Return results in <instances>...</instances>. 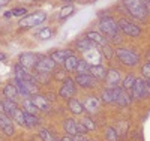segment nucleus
<instances>
[{"label":"nucleus","instance_id":"37998d69","mask_svg":"<svg viewBox=\"0 0 150 141\" xmlns=\"http://www.w3.org/2000/svg\"><path fill=\"white\" fill-rule=\"evenodd\" d=\"M146 95H150V78L146 80Z\"/></svg>","mask_w":150,"mask_h":141},{"label":"nucleus","instance_id":"412c9836","mask_svg":"<svg viewBox=\"0 0 150 141\" xmlns=\"http://www.w3.org/2000/svg\"><path fill=\"white\" fill-rule=\"evenodd\" d=\"M84 108L89 113H96L98 108H99V101L96 98H93V96H89L86 99V102H84Z\"/></svg>","mask_w":150,"mask_h":141},{"label":"nucleus","instance_id":"ea45409f","mask_svg":"<svg viewBox=\"0 0 150 141\" xmlns=\"http://www.w3.org/2000/svg\"><path fill=\"white\" fill-rule=\"evenodd\" d=\"M12 14H14L15 17H24L27 14V9L26 8H15L14 11H12Z\"/></svg>","mask_w":150,"mask_h":141},{"label":"nucleus","instance_id":"7c9ffc66","mask_svg":"<svg viewBox=\"0 0 150 141\" xmlns=\"http://www.w3.org/2000/svg\"><path fill=\"white\" fill-rule=\"evenodd\" d=\"M15 87H17V90H18V93H20L21 96H24V98H29V96H30L29 90L26 89V86H24V83H23L21 80H17V78H15Z\"/></svg>","mask_w":150,"mask_h":141},{"label":"nucleus","instance_id":"de8ad7c7","mask_svg":"<svg viewBox=\"0 0 150 141\" xmlns=\"http://www.w3.org/2000/svg\"><path fill=\"white\" fill-rule=\"evenodd\" d=\"M12 15H14V14H12V12H11V11H8V12H5V17H6V18H11Z\"/></svg>","mask_w":150,"mask_h":141},{"label":"nucleus","instance_id":"e433bc0d","mask_svg":"<svg viewBox=\"0 0 150 141\" xmlns=\"http://www.w3.org/2000/svg\"><path fill=\"white\" fill-rule=\"evenodd\" d=\"M33 80H35V81H39V83H42V84H45V83H48L50 77H48V74H39V72H36V75H33Z\"/></svg>","mask_w":150,"mask_h":141},{"label":"nucleus","instance_id":"49530a36","mask_svg":"<svg viewBox=\"0 0 150 141\" xmlns=\"http://www.w3.org/2000/svg\"><path fill=\"white\" fill-rule=\"evenodd\" d=\"M11 2V0H0V8H2V6H5V5H8Z\"/></svg>","mask_w":150,"mask_h":141},{"label":"nucleus","instance_id":"7ed1b4c3","mask_svg":"<svg viewBox=\"0 0 150 141\" xmlns=\"http://www.w3.org/2000/svg\"><path fill=\"white\" fill-rule=\"evenodd\" d=\"M45 20H47V15L44 12H35V14L24 17L20 21V27L21 29H32V27H36V26L42 24Z\"/></svg>","mask_w":150,"mask_h":141},{"label":"nucleus","instance_id":"2f4dec72","mask_svg":"<svg viewBox=\"0 0 150 141\" xmlns=\"http://www.w3.org/2000/svg\"><path fill=\"white\" fill-rule=\"evenodd\" d=\"M105 138H107V141H119V134L114 128H107L105 129Z\"/></svg>","mask_w":150,"mask_h":141},{"label":"nucleus","instance_id":"c756f323","mask_svg":"<svg viewBox=\"0 0 150 141\" xmlns=\"http://www.w3.org/2000/svg\"><path fill=\"white\" fill-rule=\"evenodd\" d=\"M135 77L134 75H126V77H125V80H123V83H122V86H123V90H129V89H131V90H132V87H134V84H135Z\"/></svg>","mask_w":150,"mask_h":141},{"label":"nucleus","instance_id":"09e8293b","mask_svg":"<svg viewBox=\"0 0 150 141\" xmlns=\"http://www.w3.org/2000/svg\"><path fill=\"white\" fill-rule=\"evenodd\" d=\"M0 113H3V102L0 101Z\"/></svg>","mask_w":150,"mask_h":141},{"label":"nucleus","instance_id":"58836bf2","mask_svg":"<svg viewBox=\"0 0 150 141\" xmlns=\"http://www.w3.org/2000/svg\"><path fill=\"white\" fill-rule=\"evenodd\" d=\"M141 75L144 77V78H147V80L150 78V62H147L146 65L141 68Z\"/></svg>","mask_w":150,"mask_h":141},{"label":"nucleus","instance_id":"4be33fe9","mask_svg":"<svg viewBox=\"0 0 150 141\" xmlns=\"http://www.w3.org/2000/svg\"><path fill=\"white\" fill-rule=\"evenodd\" d=\"M65 71L66 72H72V71H75L77 69V65H78V59H77V56H74V54H71L69 57H66V60H65Z\"/></svg>","mask_w":150,"mask_h":141},{"label":"nucleus","instance_id":"ddd939ff","mask_svg":"<svg viewBox=\"0 0 150 141\" xmlns=\"http://www.w3.org/2000/svg\"><path fill=\"white\" fill-rule=\"evenodd\" d=\"M105 80H107V84H108V87H110V89L117 87V86H119V83H120V74H119V71L110 68V69H108V72H107Z\"/></svg>","mask_w":150,"mask_h":141},{"label":"nucleus","instance_id":"f257e3e1","mask_svg":"<svg viewBox=\"0 0 150 141\" xmlns=\"http://www.w3.org/2000/svg\"><path fill=\"white\" fill-rule=\"evenodd\" d=\"M123 5L126 8V11L138 20H146L147 17V9L144 6L143 0H123Z\"/></svg>","mask_w":150,"mask_h":141},{"label":"nucleus","instance_id":"473e14b6","mask_svg":"<svg viewBox=\"0 0 150 141\" xmlns=\"http://www.w3.org/2000/svg\"><path fill=\"white\" fill-rule=\"evenodd\" d=\"M39 137H41V140H42V141H62V140L54 138L51 134H50V131H48V129H45V128L39 129Z\"/></svg>","mask_w":150,"mask_h":141},{"label":"nucleus","instance_id":"603ef678","mask_svg":"<svg viewBox=\"0 0 150 141\" xmlns=\"http://www.w3.org/2000/svg\"><path fill=\"white\" fill-rule=\"evenodd\" d=\"M86 141H93V140H86Z\"/></svg>","mask_w":150,"mask_h":141},{"label":"nucleus","instance_id":"a19ab883","mask_svg":"<svg viewBox=\"0 0 150 141\" xmlns=\"http://www.w3.org/2000/svg\"><path fill=\"white\" fill-rule=\"evenodd\" d=\"M102 50H104V54H105L107 59H111V57H112V50L110 48L108 44H104V45H102Z\"/></svg>","mask_w":150,"mask_h":141},{"label":"nucleus","instance_id":"dca6fc26","mask_svg":"<svg viewBox=\"0 0 150 141\" xmlns=\"http://www.w3.org/2000/svg\"><path fill=\"white\" fill-rule=\"evenodd\" d=\"M68 108H69L74 114H81V113L86 110V108H84V104H81L78 99H74V98L68 99Z\"/></svg>","mask_w":150,"mask_h":141},{"label":"nucleus","instance_id":"72a5a7b5","mask_svg":"<svg viewBox=\"0 0 150 141\" xmlns=\"http://www.w3.org/2000/svg\"><path fill=\"white\" fill-rule=\"evenodd\" d=\"M12 117H14V120H15L18 125L26 126V120H24V111H21L20 108H17V110H15V113L12 114Z\"/></svg>","mask_w":150,"mask_h":141},{"label":"nucleus","instance_id":"9d476101","mask_svg":"<svg viewBox=\"0 0 150 141\" xmlns=\"http://www.w3.org/2000/svg\"><path fill=\"white\" fill-rule=\"evenodd\" d=\"M75 83H77L80 87H84V89H92L95 87L96 84V78L90 74H86V75H77L75 78Z\"/></svg>","mask_w":150,"mask_h":141},{"label":"nucleus","instance_id":"8fccbe9b","mask_svg":"<svg viewBox=\"0 0 150 141\" xmlns=\"http://www.w3.org/2000/svg\"><path fill=\"white\" fill-rule=\"evenodd\" d=\"M5 59H6V56L3 53H0V60H5Z\"/></svg>","mask_w":150,"mask_h":141},{"label":"nucleus","instance_id":"4c0bfd02","mask_svg":"<svg viewBox=\"0 0 150 141\" xmlns=\"http://www.w3.org/2000/svg\"><path fill=\"white\" fill-rule=\"evenodd\" d=\"M24 108H26L24 111H27V113H30V114H35L36 110H38V108L33 105V102H32L30 99H26V101H24Z\"/></svg>","mask_w":150,"mask_h":141},{"label":"nucleus","instance_id":"b1692460","mask_svg":"<svg viewBox=\"0 0 150 141\" xmlns=\"http://www.w3.org/2000/svg\"><path fill=\"white\" fill-rule=\"evenodd\" d=\"M90 65H89V62H86V60H78V65H77V75H86V74H90Z\"/></svg>","mask_w":150,"mask_h":141},{"label":"nucleus","instance_id":"aec40b11","mask_svg":"<svg viewBox=\"0 0 150 141\" xmlns=\"http://www.w3.org/2000/svg\"><path fill=\"white\" fill-rule=\"evenodd\" d=\"M3 93H5L6 99H11V101H15L17 96L20 95L18 90H17V87H15V84H8V86H5V87H3Z\"/></svg>","mask_w":150,"mask_h":141},{"label":"nucleus","instance_id":"a18cd8bd","mask_svg":"<svg viewBox=\"0 0 150 141\" xmlns=\"http://www.w3.org/2000/svg\"><path fill=\"white\" fill-rule=\"evenodd\" d=\"M62 141H75V140H74V137H71V135H66V137H63V138H62Z\"/></svg>","mask_w":150,"mask_h":141},{"label":"nucleus","instance_id":"6ab92c4d","mask_svg":"<svg viewBox=\"0 0 150 141\" xmlns=\"http://www.w3.org/2000/svg\"><path fill=\"white\" fill-rule=\"evenodd\" d=\"M72 53L69 50H59V51H54V53L50 56L56 63H65V60H66V57H69Z\"/></svg>","mask_w":150,"mask_h":141},{"label":"nucleus","instance_id":"3c124183","mask_svg":"<svg viewBox=\"0 0 150 141\" xmlns=\"http://www.w3.org/2000/svg\"><path fill=\"white\" fill-rule=\"evenodd\" d=\"M65 2H74V0H65Z\"/></svg>","mask_w":150,"mask_h":141},{"label":"nucleus","instance_id":"1a4fd4ad","mask_svg":"<svg viewBox=\"0 0 150 141\" xmlns=\"http://www.w3.org/2000/svg\"><path fill=\"white\" fill-rule=\"evenodd\" d=\"M41 56H35L32 53H23L20 56V65L24 66L26 69H30V68H35L36 66V63L38 60H39Z\"/></svg>","mask_w":150,"mask_h":141},{"label":"nucleus","instance_id":"cd10ccee","mask_svg":"<svg viewBox=\"0 0 150 141\" xmlns=\"http://www.w3.org/2000/svg\"><path fill=\"white\" fill-rule=\"evenodd\" d=\"M101 99L105 104H114V96H112V89H104L101 93Z\"/></svg>","mask_w":150,"mask_h":141},{"label":"nucleus","instance_id":"c9c22d12","mask_svg":"<svg viewBox=\"0 0 150 141\" xmlns=\"http://www.w3.org/2000/svg\"><path fill=\"white\" fill-rule=\"evenodd\" d=\"M81 123L84 125V128H86L87 131H95V129H96V125H95L93 120H90L89 117H84V119L81 120Z\"/></svg>","mask_w":150,"mask_h":141},{"label":"nucleus","instance_id":"39448f33","mask_svg":"<svg viewBox=\"0 0 150 141\" xmlns=\"http://www.w3.org/2000/svg\"><path fill=\"white\" fill-rule=\"evenodd\" d=\"M119 29L126 35V36H131V38H137V36H140L141 35V29L138 27V26H135V24H132V23H129L128 20H125V18H122V20H119Z\"/></svg>","mask_w":150,"mask_h":141},{"label":"nucleus","instance_id":"a211bd4d","mask_svg":"<svg viewBox=\"0 0 150 141\" xmlns=\"http://www.w3.org/2000/svg\"><path fill=\"white\" fill-rule=\"evenodd\" d=\"M75 47H77V48L81 51V53H86V51H89V50L95 48L96 44L92 42L90 39H87V38H84V39H78L77 42H75Z\"/></svg>","mask_w":150,"mask_h":141},{"label":"nucleus","instance_id":"423d86ee","mask_svg":"<svg viewBox=\"0 0 150 141\" xmlns=\"http://www.w3.org/2000/svg\"><path fill=\"white\" fill-rule=\"evenodd\" d=\"M54 68H56V62L51 57H42L41 56L36 63V66H35V71L39 74H50L54 71Z\"/></svg>","mask_w":150,"mask_h":141},{"label":"nucleus","instance_id":"c03bdc74","mask_svg":"<svg viewBox=\"0 0 150 141\" xmlns=\"http://www.w3.org/2000/svg\"><path fill=\"white\" fill-rule=\"evenodd\" d=\"M74 140H75V141H86V138H84L83 135H75Z\"/></svg>","mask_w":150,"mask_h":141},{"label":"nucleus","instance_id":"0eeeda50","mask_svg":"<svg viewBox=\"0 0 150 141\" xmlns=\"http://www.w3.org/2000/svg\"><path fill=\"white\" fill-rule=\"evenodd\" d=\"M75 80L72 78H65L63 80V86L60 87L59 90V96L63 98V99H71L75 95Z\"/></svg>","mask_w":150,"mask_h":141},{"label":"nucleus","instance_id":"2eb2a0df","mask_svg":"<svg viewBox=\"0 0 150 141\" xmlns=\"http://www.w3.org/2000/svg\"><path fill=\"white\" fill-rule=\"evenodd\" d=\"M107 72H108V69L104 68L102 65H93L90 68V75H93L96 80H105Z\"/></svg>","mask_w":150,"mask_h":141},{"label":"nucleus","instance_id":"9b49d317","mask_svg":"<svg viewBox=\"0 0 150 141\" xmlns=\"http://www.w3.org/2000/svg\"><path fill=\"white\" fill-rule=\"evenodd\" d=\"M132 96L135 99H141L146 96V80H143V78L135 80V84L132 87Z\"/></svg>","mask_w":150,"mask_h":141},{"label":"nucleus","instance_id":"c85d7f7f","mask_svg":"<svg viewBox=\"0 0 150 141\" xmlns=\"http://www.w3.org/2000/svg\"><path fill=\"white\" fill-rule=\"evenodd\" d=\"M24 120H26L27 128H33V126H36L38 123H39V120H38V117L35 116V114H30L27 111H24Z\"/></svg>","mask_w":150,"mask_h":141},{"label":"nucleus","instance_id":"79ce46f5","mask_svg":"<svg viewBox=\"0 0 150 141\" xmlns=\"http://www.w3.org/2000/svg\"><path fill=\"white\" fill-rule=\"evenodd\" d=\"M77 126H78V132H80V134H86V132H87V129L84 128L83 123H77Z\"/></svg>","mask_w":150,"mask_h":141},{"label":"nucleus","instance_id":"bb28decb","mask_svg":"<svg viewBox=\"0 0 150 141\" xmlns=\"http://www.w3.org/2000/svg\"><path fill=\"white\" fill-rule=\"evenodd\" d=\"M116 104L119 105V107H128L129 104H131V98L125 93L123 90L119 93V96H117V99H116Z\"/></svg>","mask_w":150,"mask_h":141},{"label":"nucleus","instance_id":"f704fd0d","mask_svg":"<svg viewBox=\"0 0 150 141\" xmlns=\"http://www.w3.org/2000/svg\"><path fill=\"white\" fill-rule=\"evenodd\" d=\"M51 36H53L51 29H48V27H45V29H42V30L38 32V38H39V39H50Z\"/></svg>","mask_w":150,"mask_h":141},{"label":"nucleus","instance_id":"f3484780","mask_svg":"<svg viewBox=\"0 0 150 141\" xmlns=\"http://www.w3.org/2000/svg\"><path fill=\"white\" fill-rule=\"evenodd\" d=\"M84 57H86L84 59L86 62H93V65H101V63H99V62H101V54L96 51V47L89 50V51H86Z\"/></svg>","mask_w":150,"mask_h":141},{"label":"nucleus","instance_id":"4468645a","mask_svg":"<svg viewBox=\"0 0 150 141\" xmlns=\"http://www.w3.org/2000/svg\"><path fill=\"white\" fill-rule=\"evenodd\" d=\"M63 129L66 132V135H71V137H75V135H78V126L77 123H75L72 119H66L63 120Z\"/></svg>","mask_w":150,"mask_h":141},{"label":"nucleus","instance_id":"6e6552de","mask_svg":"<svg viewBox=\"0 0 150 141\" xmlns=\"http://www.w3.org/2000/svg\"><path fill=\"white\" fill-rule=\"evenodd\" d=\"M30 101L33 102V105L39 110V111H50V108H51V105H50V101H48L45 96L39 95V93L32 95V96H30Z\"/></svg>","mask_w":150,"mask_h":141},{"label":"nucleus","instance_id":"f8f14e48","mask_svg":"<svg viewBox=\"0 0 150 141\" xmlns=\"http://www.w3.org/2000/svg\"><path fill=\"white\" fill-rule=\"evenodd\" d=\"M0 129H2L6 135H12L14 134V126H12V122L9 119L8 114L0 113Z\"/></svg>","mask_w":150,"mask_h":141},{"label":"nucleus","instance_id":"5701e85b","mask_svg":"<svg viewBox=\"0 0 150 141\" xmlns=\"http://www.w3.org/2000/svg\"><path fill=\"white\" fill-rule=\"evenodd\" d=\"M17 110V104H15V101H11V99H6L3 102V113L8 114L9 117H12V114L15 113Z\"/></svg>","mask_w":150,"mask_h":141},{"label":"nucleus","instance_id":"20e7f679","mask_svg":"<svg viewBox=\"0 0 150 141\" xmlns=\"http://www.w3.org/2000/svg\"><path fill=\"white\" fill-rule=\"evenodd\" d=\"M99 30H101L102 35H105L108 38H116V35L119 32V24H116V21L112 18L107 17L99 21Z\"/></svg>","mask_w":150,"mask_h":141},{"label":"nucleus","instance_id":"393cba45","mask_svg":"<svg viewBox=\"0 0 150 141\" xmlns=\"http://www.w3.org/2000/svg\"><path fill=\"white\" fill-rule=\"evenodd\" d=\"M86 38L87 39H90L92 42H95V44H105V39H104V35L102 33H98V32H87V35H86Z\"/></svg>","mask_w":150,"mask_h":141},{"label":"nucleus","instance_id":"f03ea898","mask_svg":"<svg viewBox=\"0 0 150 141\" xmlns=\"http://www.w3.org/2000/svg\"><path fill=\"white\" fill-rule=\"evenodd\" d=\"M116 56L117 59L123 63V65H126V66H135L137 63H138L140 57L137 53H134V51L131 50H126V48H117L116 50Z\"/></svg>","mask_w":150,"mask_h":141},{"label":"nucleus","instance_id":"a878e982","mask_svg":"<svg viewBox=\"0 0 150 141\" xmlns=\"http://www.w3.org/2000/svg\"><path fill=\"white\" fill-rule=\"evenodd\" d=\"M75 12V8H74V5H66V6H63L60 9V14H59V18L60 20H66L68 17H71L72 14Z\"/></svg>","mask_w":150,"mask_h":141}]
</instances>
